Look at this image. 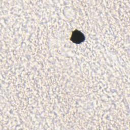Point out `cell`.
<instances>
[{
	"mask_svg": "<svg viewBox=\"0 0 130 130\" xmlns=\"http://www.w3.org/2000/svg\"><path fill=\"white\" fill-rule=\"evenodd\" d=\"M85 39V37L83 33L78 30H75L73 31L71 40L76 44H80Z\"/></svg>",
	"mask_w": 130,
	"mask_h": 130,
	"instance_id": "cell-1",
	"label": "cell"
}]
</instances>
